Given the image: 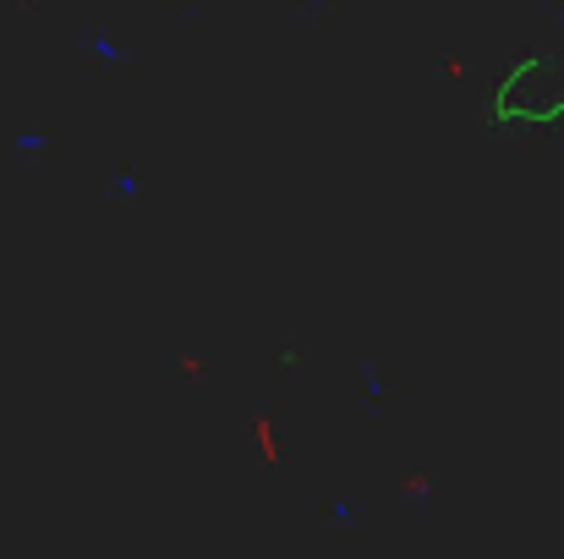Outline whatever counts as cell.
Returning <instances> with one entry per match:
<instances>
[{"label": "cell", "mask_w": 564, "mask_h": 559, "mask_svg": "<svg viewBox=\"0 0 564 559\" xmlns=\"http://www.w3.org/2000/svg\"><path fill=\"white\" fill-rule=\"evenodd\" d=\"M44 143H50V138H44V132H22V138H17V143H11V149H17V154H39V149H44Z\"/></svg>", "instance_id": "cell-1"}, {"label": "cell", "mask_w": 564, "mask_h": 559, "mask_svg": "<svg viewBox=\"0 0 564 559\" xmlns=\"http://www.w3.org/2000/svg\"><path fill=\"white\" fill-rule=\"evenodd\" d=\"M335 522H340V527H351V522H357V505H351V499H340V505H335Z\"/></svg>", "instance_id": "cell-2"}]
</instances>
